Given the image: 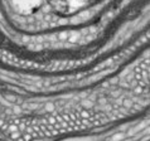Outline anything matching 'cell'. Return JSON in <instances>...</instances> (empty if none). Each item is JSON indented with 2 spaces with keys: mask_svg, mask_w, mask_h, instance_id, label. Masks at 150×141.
<instances>
[{
  "mask_svg": "<svg viewBox=\"0 0 150 141\" xmlns=\"http://www.w3.org/2000/svg\"><path fill=\"white\" fill-rule=\"evenodd\" d=\"M122 137H124V135L120 133V135H117V136H114V141H119V140H121Z\"/></svg>",
  "mask_w": 150,
  "mask_h": 141,
  "instance_id": "1",
  "label": "cell"
}]
</instances>
